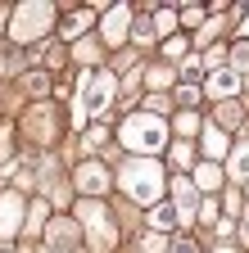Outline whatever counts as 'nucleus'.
Listing matches in <instances>:
<instances>
[{
  "mask_svg": "<svg viewBox=\"0 0 249 253\" xmlns=\"http://www.w3.org/2000/svg\"><path fill=\"white\" fill-rule=\"evenodd\" d=\"M145 226H149L154 235H168V231H177V226H181V221H177L172 204H154V208H149V217H145Z\"/></svg>",
  "mask_w": 249,
  "mask_h": 253,
  "instance_id": "nucleus-16",
  "label": "nucleus"
},
{
  "mask_svg": "<svg viewBox=\"0 0 249 253\" xmlns=\"http://www.w3.org/2000/svg\"><path fill=\"white\" fill-rule=\"evenodd\" d=\"M227 212H231V217L245 212V195H240V190H227Z\"/></svg>",
  "mask_w": 249,
  "mask_h": 253,
  "instance_id": "nucleus-31",
  "label": "nucleus"
},
{
  "mask_svg": "<svg viewBox=\"0 0 249 253\" xmlns=\"http://www.w3.org/2000/svg\"><path fill=\"white\" fill-rule=\"evenodd\" d=\"M154 32H168V37L177 32V5H159L154 9Z\"/></svg>",
  "mask_w": 249,
  "mask_h": 253,
  "instance_id": "nucleus-23",
  "label": "nucleus"
},
{
  "mask_svg": "<svg viewBox=\"0 0 249 253\" xmlns=\"http://www.w3.org/2000/svg\"><path fill=\"white\" fill-rule=\"evenodd\" d=\"M168 253H199V244H195L191 235H177V240L168 244Z\"/></svg>",
  "mask_w": 249,
  "mask_h": 253,
  "instance_id": "nucleus-29",
  "label": "nucleus"
},
{
  "mask_svg": "<svg viewBox=\"0 0 249 253\" xmlns=\"http://www.w3.org/2000/svg\"><path fill=\"white\" fill-rule=\"evenodd\" d=\"M73 181H77L82 195H91V199H104L109 185H113V176H109V168H104V158H91V163H82Z\"/></svg>",
  "mask_w": 249,
  "mask_h": 253,
  "instance_id": "nucleus-7",
  "label": "nucleus"
},
{
  "mask_svg": "<svg viewBox=\"0 0 249 253\" xmlns=\"http://www.w3.org/2000/svg\"><path fill=\"white\" fill-rule=\"evenodd\" d=\"M23 86H27V95H46L50 90V73H27Z\"/></svg>",
  "mask_w": 249,
  "mask_h": 253,
  "instance_id": "nucleus-25",
  "label": "nucleus"
},
{
  "mask_svg": "<svg viewBox=\"0 0 249 253\" xmlns=\"http://www.w3.org/2000/svg\"><path fill=\"white\" fill-rule=\"evenodd\" d=\"M141 244H145V253H168V240H163V235H154V231H149Z\"/></svg>",
  "mask_w": 249,
  "mask_h": 253,
  "instance_id": "nucleus-30",
  "label": "nucleus"
},
{
  "mask_svg": "<svg viewBox=\"0 0 249 253\" xmlns=\"http://www.w3.org/2000/svg\"><path fill=\"white\" fill-rule=\"evenodd\" d=\"M231 181H249V140H240V145H231V154H227V168H222Z\"/></svg>",
  "mask_w": 249,
  "mask_h": 253,
  "instance_id": "nucleus-17",
  "label": "nucleus"
},
{
  "mask_svg": "<svg viewBox=\"0 0 249 253\" xmlns=\"http://www.w3.org/2000/svg\"><path fill=\"white\" fill-rule=\"evenodd\" d=\"M199 140H204L208 163H222V158L231 154V136H227V131H217V126H204V131H199Z\"/></svg>",
  "mask_w": 249,
  "mask_h": 253,
  "instance_id": "nucleus-14",
  "label": "nucleus"
},
{
  "mask_svg": "<svg viewBox=\"0 0 249 253\" xmlns=\"http://www.w3.org/2000/svg\"><path fill=\"white\" fill-rule=\"evenodd\" d=\"M109 104H113V73H104V68H86V73H82V82H77L73 122H77V126L96 122V118H104V113H109Z\"/></svg>",
  "mask_w": 249,
  "mask_h": 253,
  "instance_id": "nucleus-3",
  "label": "nucleus"
},
{
  "mask_svg": "<svg viewBox=\"0 0 249 253\" xmlns=\"http://www.w3.org/2000/svg\"><path fill=\"white\" fill-rule=\"evenodd\" d=\"M222 181H227V172H222V163H195L191 168V185L199 190V195H213V190H222Z\"/></svg>",
  "mask_w": 249,
  "mask_h": 253,
  "instance_id": "nucleus-11",
  "label": "nucleus"
},
{
  "mask_svg": "<svg viewBox=\"0 0 249 253\" xmlns=\"http://www.w3.org/2000/svg\"><path fill=\"white\" fill-rule=\"evenodd\" d=\"M172 168H177V172H191V168H195V149H191V140H177V145H172Z\"/></svg>",
  "mask_w": 249,
  "mask_h": 253,
  "instance_id": "nucleus-22",
  "label": "nucleus"
},
{
  "mask_svg": "<svg viewBox=\"0 0 249 253\" xmlns=\"http://www.w3.org/2000/svg\"><path fill=\"white\" fill-rule=\"evenodd\" d=\"M208 18V5H177V27H199Z\"/></svg>",
  "mask_w": 249,
  "mask_h": 253,
  "instance_id": "nucleus-21",
  "label": "nucleus"
},
{
  "mask_svg": "<svg viewBox=\"0 0 249 253\" xmlns=\"http://www.w3.org/2000/svg\"><path fill=\"white\" fill-rule=\"evenodd\" d=\"M213 253H236V249H231V244H222V249H213Z\"/></svg>",
  "mask_w": 249,
  "mask_h": 253,
  "instance_id": "nucleus-40",
  "label": "nucleus"
},
{
  "mask_svg": "<svg viewBox=\"0 0 249 253\" xmlns=\"http://www.w3.org/2000/svg\"><path fill=\"white\" fill-rule=\"evenodd\" d=\"M168 195H172V212L181 226H191V221L199 217V190L191 185V176H172L168 181Z\"/></svg>",
  "mask_w": 249,
  "mask_h": 253,
  "instance_id": "nucleus-6",
  "label": "nucleus"
},
{
  "mask_svg": "<svg viewBox=\"0 0 249 253\" xmlns=\"http://www.w3.org/2000/svg\"><path fill=\"white\" fill-rule=\"evenodd\" d=\"M82 145H86V149H104V145H109V131H104V126H86Z\"/></svg>",
  "mask_w": 249,
  "mask_h": 253,
  "instance_id": "nucleus-27",
  "label": "nucleus"
},
{
  "mask_svg": "<svg viewBox=\"0 0 249 253\" xmlns=\"http://www.w3.org/2000/svg\"><path fill=\"white\" fill-rule=\"evenodd\" d=\"M163 59L186 63V59H191V37H186V32H172V37L163 41Z\"/></svg>",
  "mask_w": 249,
  "mask_h": 253,
  "instance_id": "nucleus-20",
  "label": "nucleus"
},
{
  "mask_svg": "<svg viewBox=\"0 0 249 253\" xmlns=\"http://www.w3.org/2000/svg\"><path fill=\"white\" fill-rule=\"evenodd\" d=\"M177 100H181V104H195V100H199V90L186 82V86H177Z\"/></svg>",
  "mask_w": 249,
  "mask_h": 253,
  "instance_id": "nucleus-32",
  "label": "nucleus"
},
{
  "mask_svg": "<svg viewBox=\"0 0 249 253\" xmlns=\"http://www.w3.org/2000/svg\"><path fill=\"white\" fill-rule=\"evenodd\" d=\"M0 253H18V249H14V240H0Z\"/></svg>",
  "mask_w": 249,
  "mask_h": 253,
  "instance_id": "nucleus-37",
  "label": "nucleus"
},
{
  "mask_svg": "<svg viewBox=\"0 0 249 253\" xmlns=\"http://www.w3.org/2000/svg\"><path fill=\"white\" fill-rule=\"evenodd\" d=\"M41 253H54V249H41Z\"/></svg>",
  "mask_w": 249,
  "mask_h": 253,
  "instance_id": "nucleus-41",
  "label": "nucleus"
},
{
  "mask_svg": "<svg viewBox=\"0 0 249 253\" xmlns=\"http://www.w3.org/2000/svg\"><path fill=\"white\" fill-rule=\"evenodd\" d=\"M77 217L86 221V240H91V249H109V244L118 240L113 217H109V208H104L100 199H86V204L77 208Z\"/></svg>",
  "mask_w": 249,
  "mask_h": 253,
  "instance_id": "nucleus-5",
  "label": "nucleus"
},
{
  "mask_svg": "<svg viewBox=\"0 0 249 253\" xmlns=\"http://www.w3.org/2000/svg\"><path fill=\"white\" fill-rule=\"evenodd\" d=\"M113 136H118V145L127 149L132 158H154V154L172 140V126H168V118H154V113L141 109V113H127V118H122Z\"/></svg>",
  "mask_w": 249,
  "mask_h": 253,
  "instance_id": "nucleus-2",
  "label": "nucleus"
},
{
  "mask_svg": "<svg viewBox=\"0 0 249 253\" xmlns=\"http://www.w3.org/2000/svg\"><path fill=\"white\" fill-rule=\"evenodd\" d=\"M168 126H172V136H181V140H191L195 131H204V126H199V113H195V109H181V113H177V122H168Z\"/></svg>",
  "mask_w": 249,
  "mask_h": 253,
  "instance_id": "nucleus-19",
  "label": "nucleus"
},
{
  "mask_svg": "<svg viewBox=\"0 0 249 253\" xmlns=\"http://www.w3.org/2000/svg\"><path fill=\"white\" fill-rule=\"evenodd\" d=\"M245 244H249V212H245Z\"/></svg>",
  "mask_w": 249,
  "mask_h": 253,
  "instance_id": "nucleus-39",
  "label": "nucleus"
},
{
  "mask_svg": "<svg viewBox=\"0 0 249 253\" xmlns=\"http://www.w3.org/2000/svg\"><path fill=\"white\" fill-rule=\"evenodd\" d=\"M96 9H109V5H82L77 14H68V18H64V27H59V32H64V37H73V41H82V32L91 27V18H96Z\"/></svg>",
  "mask_w": 249,
  "mask_h": 253,
  "instance_id": "nucleus-15",
  "label": "nucleus"
},
{
  "mask_svg": "<svg viewBox=\"0 0 249 253\" xmlns=\"http://www.w3.org/2000/svg\"><path fill=\"white\" fill-rule=\"evenodd\" d=\"M204 95H213L217 104L236 100V95H240V73H231V68H213L208 82H204Z\"/></svg>",
  "mask_w": 249,
  "mask_h": 253,
  "instance_id": "nucleus-10",
  "label": "nucleus"
},
{
  "mask_svg": "<svg viewBox=\"0 0 249 253\" xmlns=\"http://www.w3.org/2000/svg\"><path fill=\"white\" fill-rule=\"evenodd\" d=\"M213 126H217V131H240V126H245V104L240 100H227V104H217V113H213Z\"/></svg>",
  "mask_w": 249,
  "mask_h": 253,
  "instance_id": "nucleus-13",
  "label": "nucleus"
},
{
  "mask_svg": "<svg viewBox=\"0 0 249 253\" xmlns=\"http://www.w3.org/2000/svg\"><path fill=\"white\" fill-rule=\"evenodd\" d=\"M73 59H77V63H91V68H96V63H100V45L91 41V37H82V41H77V50H73Z\"/></svg>",
  "mask_w": 249,
  "mask_h": 253,
  "instance_id": "nucleus-24",
  "label": "nucleus"
},
{
  "mask_svg": "<svg viewBox=\"0 0 249 253\" xmlns=\"http://www.w3.org/2000/svg\"><path fill=\"white\" fill-rule=\"evenodd\" d=\"M222 59H227V50H208V54H204L208 68H222Z\"/></svg>",
  "mask_w": 249,
  "mask_h": 253,
  "instance_id": "nucleus-34",
  "label": "nucleus"
},
{
  "mask_svg": "<svg viewBox=\"0 0 249 253\" xmlns=\"http://www.w3.org/2000/svg\"><path fill=\"white\" fill-rule=\"evenodd\" d=\"M23 217H27V204L18 190H5L0 195V240H14L23 231Z\"/></svg>",
  "mask_w": 249,
  "mask_h": 253,
  "instance_id": "nucleus-8",
  "label": "nucleus"
},
{
  "mask_svg": "<svg viewBox=\"0 0 249 253\" xmlns=\"http://www.w3.org/2000/svg\"><path fill=\"white\" fill-rule=\"evenodd\" d=\"M9 9L14 5H0V32H5V23H9Z\"/></svg>",
  "mask_w": 249,
  "mask_h": 253,
  "instance_id": "nucleus-36",
  "label": "nucleus"
},
{
  "mask_svg": "<svg viewBox=\"0 0 249 253\" xmlns=\"http://www.w3.org/2000/svg\"><path fill=\"white\" fill-rule=\"evenodd\" d=\"M54 23H59V5L32 0V5H18V9H9V32H5V37H9L14 45H27V41L46 37V32H50Z\"/></svg>",
  "mask_w": 249,
  "mask_h": 253,
  "instance_id": "nucleus-4",
  "label": "nucleus"
},
{
  "mask_svg": "<svg viewBox=\"0 0 249 253\" xmlns=\"http://www.w3.org/2000/svg\"><path fill=\"white\" fill-rule=\"evenodd\" d=\"M27 221H32V226H27V235H37V231L46 226V221H50V217H46V204H32V212H27Z\"/></svg>",
  "mask_w": 249,
  "mask_h": 253,
  "instance_id": "nucleus-28",
  "label": "nucleus"
},
{
  "mask_svg": "<svg viewBox=\"0 0 249 253\" xmlns=\"http://www.w3.org/2000/svg\"><path fill=\"white\" fill-rule=\"evenodd\" d=\"M9 136H14V126H0V163L9 158Z\"/></svg>",
  "mask_w": 249,
  "mask_h": 253,
  "instance_id": "nucleus-33",
  "label": "nucleus"
},
{
  "mask_svg": "<svg viewBox=\"0 0 249 253\" xmlns=\"http://www.w3.org/2000/svg\"><path fill=\"white\" fill-rule=\"evenodd\" d=\"M118 190L127 195L132 204H163V190H168V168L159 158H127V163L118 168Z\"/></svg>",
  "mask_w": 249,
  "mask_h": 253,
  "instance_id": "nucleus-1",
  "label": "nucleus"
},
{
  "mask_svg": "<svg viewBox=\"0 0 249 253\" xmlns=\"http://www.w3.org/2000/svg\"><path fill=\"white\" fill-rule=\"evenodd\" d=\"M145 86L168 95V90L177 86V68H172V63H159V68H149V73H145Z\"/></svg>",
  "mask_w": 249,
  "mask_h": 253,
  "instance_id": "nucleus-18",
  "label": "nucleus"
},
{
  "mask_svg": "<svg viewBox=\"0 0 249 253\" xmlns=\"http://www.w3.org/2000/svg\"><path fill=\"white\" fill-rule=\"evenodd\" d=\"M132 9H136V5H109V9H104V27H100L104 45H122V41H127V32H132Z\"/></svg>",
  "mask_w": 249,
  "mask_h": 253,
  "instance_id": "nucleus-9",
  "label": "nucleus"
},
{
  "mask_svg": "<svg viewBox=\"0 0 249 253\" xmlns=\"http://www.w3.org/2000/svg\"><path fill=\"white\" fill-rule=\"evenodd\" d=\"M199 217H204V221H217V208H213V204H204V199H199Z\"/></svg>",
  "mask_w": 249,
  "mask_h": 253,
  "instance_id": "nucleus-35",
  "label": "nucleus"
},
{
  "mask_svg": "<svg viewBox=\"0 0 249 253\" xmlns=\"http://www.w3.org/2000/svg\"><path fill=\"white\" fill-rule=\"evenodd\" d=\"M68 244H77V231H73V221H68V217H50V221H46V249L64 253Z\"/></svg>",
  "mask_w": 249,
  "mask_h": 253,
  "instance_id": "nucleus-12",
  "label": "nucleus"
},
{
  "mask_svg": "<svg viewBox=\"0 0 249 253\" xmlns=\"http://www.w3.org/2000/svg\"><path fill=\"white\" fill-rule=\"evenodd\" d=\"M240 32H245V37H240V41H249V18H245V23H240Z\"/></svg>",
  "mask_w": 249,
  "mask_h": 253,
  "instance_id": "nucleus-38",
  "label": "nucleus"
},
{
  "mask_svg": "<svg viewBox=\"0 0 249 253\" xmlns=\"http://www.w3.org/2000/svg\"><path fill=\"white\" fill-rule=\"evenodd\" d=\"M249 68V41H236L231 45V73H245Z\"/></svg>",
  "mask_w": 249,
  "mask_h": 253,
  "instance_id": "nucleus-26",
  "label": "nucleus"
}]
</instances>
